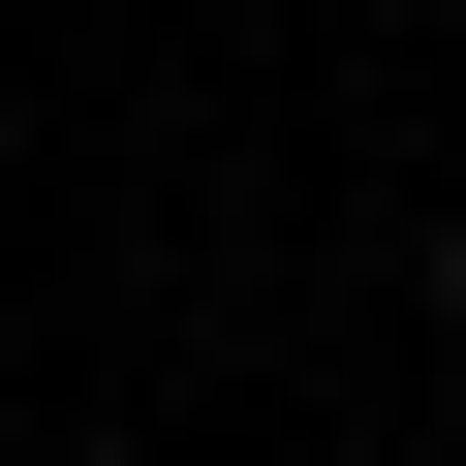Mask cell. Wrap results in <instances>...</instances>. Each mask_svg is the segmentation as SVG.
<instances>
[{"mask_svg":"<svg viewBox=\"0 0 466 466\" xmlns=\"http://www.w3.org/2000/svg\"><path fill=\"white\" fill-rule=\"evenodd\" d=\"M435 311H466V187H435Z\"/></svg>","mask_w":466,"mask_h":466,"instance_id":"1","label":"cell"}]
</instances>
